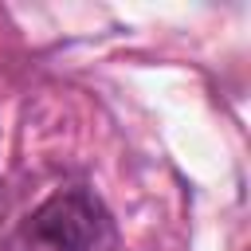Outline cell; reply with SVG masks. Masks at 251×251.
Masks as SVG:
<instances>
[{"mask_svg": "<svg viewBox=\"0 0 251 251\" xmlns=\"http://www.w3.org/2000/svg\"><path fill=\"white\" fill-rule=\"evenodd\" d=\"M24 239L31 251H114L118 231L106 204L90 188H59L51 192L24 224Z\"/></svg>", "mask_w": 251, "mask_h": 251, "instance_id": "1", "label": "cell"}]
</instances>
